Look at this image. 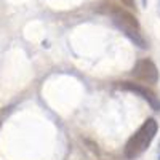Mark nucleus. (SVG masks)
Segmentation results:
<instances>
[{
	"label": "nucleus",
	"mask_w": 160,
	"mask_h": 160,
	"mask_svg": "<svg viewBox=\"0 0 160 160\" xmlns=\"http://www.w3.org/2000/svg\"><path fill=\"white\" fill-rule=\"evenodd\" d=\"M101 11L111 16L112 22L117 26V29L122 31L135 45H138L139 48H148V42H146L141 31V24L131 11L112 2H104L101 5Z\"/></svg>",
	"instance_id": "obj_1"
},
{
	"label": "nucleus",
	"mask_w": 160,
	"mask_h": 160,
	"mask_svg": "<svg viewBox=\"0 0 160 160\" xmlns=\"http://www.w3.org/2000/svg\"><path fill=\"white\" fill-rule=\"evenodd\" d=\"M158 131V123L155 118H148L144 123L130 136V139L125 144V157L130 160L138 158L141 154L148 151L151 142L154 141L155 135Z\"/></svg>",
	"instance_id": "obj_2"
},
{
	"label": "nucleus",
	"mask_w": 160,
	"mask_h": 160,
	"mask_svg": "<svg viewBox=\"0 0 160 160\" xmlns=\"http://www.w3.org/2000/svg\"><path fill=\"white\" fill-rule=\"evenodd\" d=\"M117 87L120 90H127V91H131V93H136V95L141 96L154 111H160V98L157 96V93L154 90H151L149 87L136 83V82H128V80H125V82H117Z\"/></svg>",
	"instance_id": "obj_3"
},
{
	"label": "nucleus",
	"mask_w": 160,
	"mask_h": 160,
	"mask_svg": "<svg viewBox=\"0 0 160 160\" xmlns=\"http://www.w3.org/2000/svg\"><path fill=\"white\" fill-rule=\"evenodd\" d=\"M133 77L139 82H144V83H149V85H154L158 82V69L157 66L154 64V61L151 59H139L135 68L131 71Z\"/></svg>",
	"instance_id": "obj_4"
},
{
	"label": "nucleus",
	"mask_w": 160,
	"mask_h": 160,
	"mask_svg": "<svg viewBox=\"0 0 160 160\" xmlns=\"http://www.w3.org/2000/svg\"><path fill=\"white\" fill-rule=\"evenodd\" d=\"M120 3H122L123 7L130 8V10H136V2L135 0H118Z\"/></svg>",
	"instance_id": "obj_5"
},
{
	"label": "nucleus",
	"mask_w": 160,
	"mask_h": 160,
	"mask_svg": "<svg viewBox=\"0 0 160 160\" xmlns=\"http://www.w3.org/2000/svg\"><path fill=\"white\" fill-rule=\"evenodd\" d=\"M146 3H148V2H146V0H142V5H146Z\"/></svg>",
	"instance_id": "obj_6"
},
{
	"label": "nucleus",
	"mask_w": 160,
	"mask_h": 160,
	"mask_svg": "<svg viewBox=\"0 0 160 160\" xmlns=\"http://www.w3.org/2000/svg\"><path fill=\"white\" fill-rule=\"evenodd\" d=\"M158 158H160V155H158Z\"/></svg>",
	"instance_id": "obj_7"
}]
</instances>
